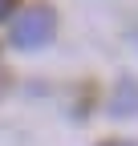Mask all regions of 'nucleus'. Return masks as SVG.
Returning a JSON list of instances; mask_svg holds the SVG:
<instances>
[{"mask_svg": "<svg viewBox=\"0 0 138 146\" xmlns=\"http://www.w3.org/2000/svg\"><path fill=\"white\" fill-rule=\"evenodd\" d=\"M53 29H57L53 8L49 4H33V8H25L12 21V45L16 49H41V45L53 41Z\"/></svg>", "mask_w": 138, "mask_h": 146, "instance_id": "obj_1", "label": "nucleus"}, {"mask_svg": "<svg viewBox=\"0 0 138 146\" xmlns=\"http://www.w3.org/2000/svg\"><path fill=\"white\" fill-rule=\"evenodd\" d=\"M114 114H138V85H134V81H122V85H118Z\"/></svg>", "mask_w": 138, "mask_h": 146, "instance_id": "obj_2", "label": "nucleus"}, {"mask_svg": "<svg viewBox=\"0 0 138 146\" xmlns=\"http://www.w3.org/2000/svg\"><path fill=\"white\" fill-rule=\"evenodd\" d=\"M12 8H16V0H0V21H4V16H8Z\"/></svg>", "mask_w": 138, "mask_h": 146, "instance_id": "obj_3", "label": "nucleus"}, {"mask_svg": "<svg viewBox=\"0 0 138 146\" xmlns=\"http://www.w3.org/2000/svg\"><path fill=\"white\" fill-rule=\"evenodd\" d=\"M102 146H134V142H102Z\"/></svg>", "mask_w": 138, "mask_h": 146, "instance_id": "obj_4", "label": "nucleus"}]
</instances>
